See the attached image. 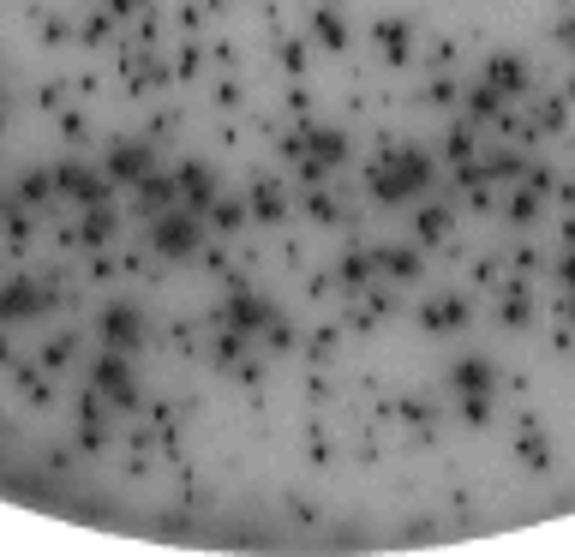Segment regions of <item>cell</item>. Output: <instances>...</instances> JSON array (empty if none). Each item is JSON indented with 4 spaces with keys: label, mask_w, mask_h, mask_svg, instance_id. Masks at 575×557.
I'll use <instances>...</instances> for the list:
<instances>
[{
    "label": "cell",
    "mask_w": 575,
    "mask_h": 557,
    "mask_svg": "<svg viewBox=\"0 0 575 557\" xmlns=\"http://www.w3.org/2000/svg\"><path fill=\"white\" fill-rule=\"evenodd\" d=\"M192 240H198V234H192V216H168V222H156V246H162L168 258L192 252Z\"/></svg>",
    "instance_id": "obj_1"
}]
</instances>
